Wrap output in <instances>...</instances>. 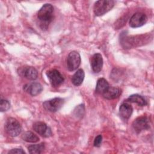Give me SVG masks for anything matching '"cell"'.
<instances>
[{
	"label": "cell",
	"instance_id": "8992f818",
	"mask_svg": "<svg viewBox=\"0 0 154 154\" xmlns=\"http://www.w3.org/2000/svg\"><path fill=\"white\" fill-rule=\"evenodd\" d=\"M132 127L137 133L150 128L149 120L146 116H140L137 117L132 123Z\"/></svg>",
	"mask_w": 154,
	"mask_h": 154
},
{
	"label": "cell",
	"instance_id": "277c9868",
	"mask_svg": "<svg viewBox=\"0 0 154 154\" xmlns=\"http://www.w3.org/2000/svg\"><path fill=\"white\" fill-rule=\"evenodd\" d=\"M64 100L61 97H55L43 103L44 108L50 112H54L58 111L63 105Z\"/></svg>",
	"mask_w": 154,
	"mask_h": 154
},
{
	"label": "cell",
	"instance_id": "7402d4cb",
	"mask_svg": "<svg viewBox=\"0 0 154 154\" xmlns=\"http://www.w3.org/2000/svg\"><path fill=\"white\" fill-rule=\"evenodd\" d=\"M102 141V136L101 135H98L94 140V146L99 147L100 146Z\"/></svg>",
	"mask_w": 154,
	"mask_h": 154
},
{
	"label": "cell",
	"instance_id": "5b68a950",
	"mask_svg": "<svg viewBox=\"0 0 154 154\" xmlns=\"http://www.w3.org/2000/svg\"><path fill=\"white\" fill-rule=\"evenodd\" d=\"M81 56L75 51H72L68 55L67 58V67L69 71H73L77 69L81 64Z\"/></svg>",
	"mask_w": 154,
	"mask_h": 154
},
{
	"label": "cell",
	"instance_id": "7a4b0ae2",
	"mask_svg": "<svg viewBox=\"0 0 154 154\" xmlns=\"http://www.w3.org/2000/svg\"><path fill=\"white\" fill-rule=\"evenodd\" d=\"M114 5L112 0H100L94 3L93 11L96 16H101L110 11Z\"/></svg>",
	"mask_w": 154,
	"mask_h": 154
},
{
	"label": "cell",
	"instance_id": "e0dca14e",
	"mask_svg": "<svg viewBox=\"0 0 154 154\" xmlns=\"http://www.w3.org/2000/svg\"><path fill=\"white\" fill-rule=\"evenodd\" d=\"M109 84L108 81L105 78H99L96 84V92L98 94H102L109 87Z\"/></svg>",
	"mask_w": 154,
	"mask_h": 154
},
{
	"label": "cell",
	"instance_id": "ffe728a7",
	"mask_svg": "<svg viewBox=\"0 0 154 154\" xmlns=\"http://www.w3.org/2000/svg\"><path fill=\"white\" fill-rule=\"evenodd\" d=\"M45 144L43 143L30 145L28 147V152L31 154H39L41 153L45 149Z\"/></svg>",
	"mask_w": 154,
	"mask_h": 154
},
{
	"label": "cell",
	"instance_id": "3957f363",
	"mask_svg": "<svg viewBox=\"0 0 154 154\" xmlns=\"http://www.w3.org/2000/svg\"><path fill=\"white\" fill-rule=\"evenodd\" d=\"M6 132L11 137H17L22 131V126L20 123L14 118H8L5 125Z\"/></svg>",
	"mask_w": 154,
	"mask_h": 154
},
{
	"label": "cell",
	"instance_id": "603a6c76",
	"mask_svg": "<svg viewBox=\"0 0 154 154\" xmlns=\"http://www.w3.org/2000/svg\"><path fill=\"white\" fill-rule=\"evenodd\" d=\"M8 153H25V152L21 148H14L10 150Z\"/></svg>",
	"mask_w": 154,
	"mask_h": 154
},
{
	"label": "cell",
	"instance_id": "9a60e30c",
	"mask_svg": "<svg viewBox=\"0 0 154 154\" xmlns=\"http://www.w3.org/2000/svg\"><path fill=\"white\" fill-rule=\"evenodd\" d=\"M149 38L148 37H147L146 35H136V36H132L131 37H127L126 38V40H130L132 41V42L128 44L126 46H128V48H131L136 46L137 45H140V43H144L143 40H146ZM126 46L125 47H126Z\"/></svg>",
	"mask_w": 154,
	"mask_h": 154
},
{
	"label": "cell",
	"instance_id": "52a82bcc",
	"mask_svg": "<svg viewBox=\"0 0 154 154\" xmlns=\"http://www.w3.org/2000/svg\"><path fill=\"white\" fill-rule=\"evenodd\" d=\"M46 75L52 87H57L64 81V78L60 72L56 69H52L46 72Z\"/></svg>",
	"mask_w": 154,
	"mask_h": 154
},
{
	"label": "cell",
	"instance_id": "ac0fdd59",
	"mask_svg": "<svg viewBox=\"0 0 154 154\" xmlns=\"http://www.w3.org/2000/svg\"><path fill=\"white\" fill-rule=\"evenodd\" d=\"M127 101L129 102L136 103L138 105L141 106H145L147 104L146 99L142 96L139 95L138 94H134L131 95L127 99Z\"/></svg>",
	"mask_w": 154,
	"mask_h": 154
},
{
	"label": "cell",
	"instance_id": "4fadbf2b",
	"mask_svg": "<svg viewBox=\"0 0 154 154\" xmlns=\"http://www.w3.org/2000/svg\"><path fill=\"white\" fill-rule=\"evenodd\" d=\"M133 108L132 106L126 102L121 104L119 108V114L121 118L124 120H128L132 115Z\"/></svg>",
	"mask_w": 154,
	"mask_h": 154
},
{
	"label": "cell",
	"instance_id": "44dd1931",
	"mask_svg": "<svg viewBox=\"0 0 154 154\" xmlns=\"http://www.w3.org/2000/svg\"><path fill=\"white\" fill-rule=\"evenodd\" d=\"M10 108V103L8 100L5 99H1L0 102V111L4 112L8 111Z\"/></svg>",
	"mask_w": 154,
	"mask_h": 154
},
{
	"label": "cell",
	"instance_id": "5bb4252c",
	"mask_svg": "<svg viewBox=\"0 0 154 154\" xmlns=\"http://www.w3.org/2000/svg\"><path fill=\"white\" fill-rule=\"evenodd\" d=\"M122 94V90L119 88L115 87H110L105 91L102 94L103 97L106 99L111 100L118 98Z\"/></svg>",
	"mask_w": 154,
	"mask_h": 154
},
{
	"label": "cell",
	"instance_id": "ba28073f",
	"mask_svg": "<svg viewBox=\"0 0 154 154\" xmlns=\"http://www.w3.org/2000/svg\"><path fill=\"white\" fill-rule=\"evenodd\" d=\"M147 20V16L143 13H136L129 20V26L132 28H138L144 25Z\"/></svg>",
	"mask_w": 154,
	"mask_h": 154
},
{
	"label": "cell",
	"instance_id": "9c48e42d",
	"mask_svg": "<svg viewBox=\"0 0 154 154\" xmlns=\"http://www.w3.org/2000/svg\"><path fill=\"white\" fill-rule=\"evenodd\" d=\"M33 129L40 135L48 138L52 136V133L51 128L47 125L42 122H37L33 124Z\"/></svg>",
	"mask_w": 154,
	"mask_h": 154
},
{
	"label": "cell",
	"instance_id": "2e32d148",
	"mask_svg": "<svg viewBox=\"0 0 154 154\" xmlns=\"http://www.w3.org/2000/svg\"><path fill=\"white\" fill-rule=\"evenodd\" d=\"M85 76V73L82 69H78L72 78V82L75 86H79L82 84Z\"/></svg>",
	"mask_w": 154,
	"mask_h": 154
},
{
	"label": "cell",
	"instance_id": "30bf717a",
	"mask_svg": "<svg viewBox=\"0 0 154 154\" xmlns=\"http://www.w3.org/2000/svg\"><path fill=\"white\" fill-rule=\"evenodd\" d=\"M18 73L20 76L29 80H35L38 77V72L33 67L25 66L18 69Z\"/></svg>",
	"mask_w": 154,
	"mask_h": 154
},
{
	"label": "cell",
	"instance_id": "7c38bea8",
	"mask_svg": "<svg viewBox=\"0 0 154 154\" xmlns=\"http://www.w3.org/2000/svg\"><path fill=\"white\" fill-rule=\"evenodd\" d=\"M23 90L32 96L39 94L43 90L42 85L38 82H31L23 86Z\"/></svg>",
	"mask_w": 154,
	"mask_h": 154
},
{
	"label": "cell",
	"instance_id": "6da1fadb",
	"mask_svg": "<svg viewBox=\"0 0 154 154\" xmlns=\"http://www.w3.org/2000/svg\"><path fill=\"white\" fill-rule=\"evenodd\" d=\"M54 7L50 4H44L37 13V17L40 21V28L43 30H46L49 24L53 19Z\"/></svg>",
	"mask_w": 154,
	"mask_h": 154
},
{
	"label": "cell",
	"instance_id": "8fae6325",
	"mask_svg": "<svg viewBox=\"0 0 154 154\" xmlns=\"http://www.w3.org/2000/svg\"><path fill=\"white\" fill-rule=\"evenodd\" d=\"M103 66V58L100 54H94L91 60V67L94 73H99L101 71Z\"/></svg>",
	"mask_w": 154,
	"mask_h": 154
},
{
	"label": "cell",
	"instance_id": "d6986e66",
	"mask_svg": "<svg viewBox=\"0 0 154 154\" xmlns=\"http://www.w3.org/2000/svg\"><path fill=\"white\" fill-rule=\"evenodd\" d=\"M22 139L28 143H37L39 141V137L31 131L25 132L21 137Z\"/></svg>",
	"mask_w": 154,
	"mask_h": 154
}]
</instances>
